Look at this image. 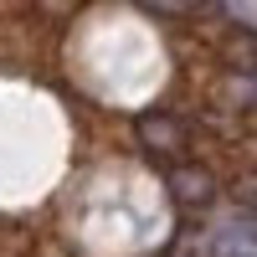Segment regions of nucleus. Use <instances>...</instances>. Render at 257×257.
I'll list each match as a JSON object with an SVG mask.
<instances>
[{"mask_svg":"<svg viewBox=\"0 0 257 257\" xmlns=\"http://www.w3.org/2000/svg\"><path fill=\"white\" fill-rule=\"evenodd\" d=\"M170 190H175V201H185V206H206L211 196H216V180L206 175V170H170Z\"/></svg>","mask_w":257,"mask_h":257,"instance_id":"f257e3e1","label":"nucleus"},{"mask_svg":"<svg viewBox=\"0 0 257 257\" xmlns=\"http://www.w3.org/2000/svg\"><path fill=\"white\" fill-rule=\"evenodd\" d=\"M139 134H144L149 149H160V155H175V149H185V134H180V123H175V118L149 113V118H139Z\"/></svg>","mask_w":257,"mask_h":257,"instance_id":"f03ea898","label":"nucleus"},{"mask_svg":"<svg viewBox=\"0 0 257 257\" xmlns=\"http://www.w3.org/2000/svg\"><path fill=\"white\" fill-rule=\"evenodd\" d=\"M237 196H242V201H247V206H252V211H257V175H252V180H242V185H237Z\"/></svg>","mask_w":257,"mask_h":257,"instance_id":"7ed1b4c3","label":"nucleus"}]
</instances>
